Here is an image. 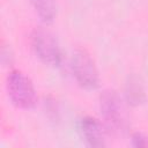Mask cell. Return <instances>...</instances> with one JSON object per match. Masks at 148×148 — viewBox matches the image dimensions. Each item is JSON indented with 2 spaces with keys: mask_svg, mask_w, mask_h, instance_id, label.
Here are the masks:
<instances>
[{
  "mask_svg": "<svg viewBox=\"0 0 148 148\" xmlns=\"http://www.w3.org/2000/svg\"><path fill=\"white\" fill-rule=\"evenodd\" d=\"M99 110L108 131L124 134L128 130V116L119 94L113 89H105L99 95Z\"/></svg>",
  "mask_w": 148,
  "mask_h": 148,
  "instance_id": "cell-1",
  "label": "cell"
},
{
  "mask_svg": "<svg viewBox=\"0 0 148 148\" xmlns=\"http://www.w3.org/2000/svg\"><path fill=\"white\" fill-rule=\"evenodd\" d=\"M6 90L12 103L20 109L29 110L36 105L37 94L30 77L20 69H10L6 76Z\"/></svg>",
  "mask_w": 148,
  "mask_h": 148,
  "instance_id": "cell-2",
  "label": "cell"
},
{
  "mask_svg": "<svg viewBox=\"0 0 148 148\" xmlns=\"http://www.w3.org/2000/svg\"><path fill=\"white\" fill-rule=\"evenodd\" d=\"M30 45L35 54L45 64L52 67L60 66L62 61V53L60 45L54 35L42 28L37 27L30 32Z\"/></svg>",
  "mask_w": 148,
  "mask_h": 148,
  "instance_id": "cell-3",
  "label": "cell"
},
{
  "mask_svg": "<svg viewBox=\"0 0 148 148\" xmlns=\"http://www.w3.org/2000/svg\"><path fill=\"white\" fill-rule=\"evenodd\" d=\"M71 69L74 79L82 88L94 90L99 86L97 66L86 49L76 47L71 56Z\"/></svg>",
  "mask_w": 148,
  "mask_h": 148,
  "instance_id": "cell-4",
  "label": "cell"
},
{
  "mask_svg": "<svg viewBox=\"0 0 148 148\" xmlns=\"http://www.w3.org/2000/svg\"><path fill=\"white\" fill-rule=\"evenodd\" d=\"M79 132L81 138L90 147H104L106 145V130L103 124L91 116H84L79 120Z\"/></svg>",
  "mask_w": 148,
  "mask_h": 148,
  "instance_id": "cell-5",
  "label": "cell"
},
{
  "mask_svg": "<svg viewBox=\"0 0 148 148\" xmlns=\"http://www.w3.org/2000/svg\"><path fill=\"white\" fill-rule=\"evenodd\" d=\"M125 99L132 106H138L146 101V92L142 82L136 75H130L125 83Z\"/></svg>",
  "mask_w": 148,
  "mask_h": 148,
  "instance_id": "cell-6",
  "label": "cell"
},
{
  "mask_svg": "<svg viewBox=\"0 0 148 148\" xmlns=\"http://www.w3.org/2000/svg\"><path fill=\"white\" fill-rule=\"evenodd\" d=\"M35 13L44 23H51L57 13V0H29Z\"/></svg>",
  "mask_w": 148,
  "mask_h": 148,
  "instance_id": "cell-7",
  "label": "cell"
},
{
  "mask_svg": "<svg viewBox=\"0 0 148 148\" xmlns=\"http://www.w3.org/2000/svg\"><path fill=\"white\" fill-rule=\"evenodd\" d=\"M132 146L135 148H148V136L141 132H134L131 136Z\"/></svg>",
  "mask_w": 148,
  "mask_h": 148,
  "instance_id": "cell-8",
  "label": "cell"
},
{
  "mask_svg": "<svg viewBox=\"0 0 148 148\" xmlns=\"http://www.w3.org/2000/svg\"><path fill=\"white\" fill-rule=\"evenodd\" d=\"M13 61V52L8 45L2 43L1 46V62L3 65H10Z\"/></svg>",
  "mask_w": 148,
  "mask_h": 148,
  "instance_id": "cell-9",
  "label": "cell"
}]
</instances>
